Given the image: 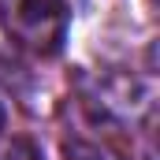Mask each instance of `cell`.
<instances>
[{
  "instance_id": "obj_1",
  "label": "cell",
  "mask_w": 160,
  "mask_h": 160,
  "mask_svg": "<svg viewBox=\"0 0 160 160\" xmlns=\"http://www.w3.org/2000/svg\"><path fill=\"white\" fill-rule=\"evenodd\" d=\"M4 34L26 52L56 56L67 41V4L63 0H0Z\"/></svg>"
}]
</instances>
